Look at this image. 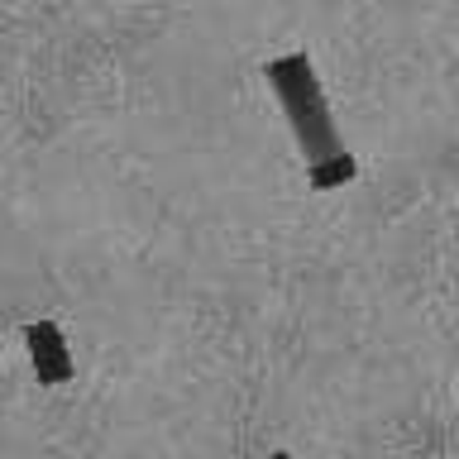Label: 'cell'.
<instances>
[{"instance_id":"cell-1","label":"cell","mask_w":459,"mask_h":459,"mask_svg":"<svg viewBox=\"0 0 459 459\" xmlns=\"http://www.w3.org/2000/svg\"><path fill=\"white\" fill-rule=\"evenodd\" d=\"M264 77L273 86V96H278L287 125H292L297 149H301V158H307V168L344 153L335 115H330V100H325L321 77H316L311 53H282V57H273V63L264 67Z\"/></svg>"},{"instance_id":"cell-2","label":"cell","mask_w":459,"mask_h":459,"mask_svg":"<svg viewBox=\"0 0 459 459\" xmlns=\"http://www.w3.org/2000/svg\"><path fill=\"white\" fill-rule=\"evenodd\" d=\"M24 344H29V364L43 387H63L77 373V359L67 350V335L57 321H29L24 325Z\"/></svg>"},{"instance_id":"cell-4","label":"cell","mask_w":459,"mask_h":459,"mask_svg":"<svg viewBox=\"0 0 459 459\" xmlns=\"http://www.w3.org/2000/svg\"><path fill=\"white\" fill-rule=\"evenodd\" d=\"M268 459H292V455H287V450H273V455H268Z\"/></svg>"},{"instance_id":"cell-3","label":"cell","mask_w":459,"mask_h":459,"mask_svg":"<svg viewBox=\"0 0 459 459\" xmlns=\"http://www.w3.org/2000/svg\"><path fill=\"white\" fill-rule=\"evenodd\" d=\"M354 178H359V158L354 153H335V158H325V163H311L307 168L311 192H335V186L354 182Z\"/></svg>"}]
</instances>
